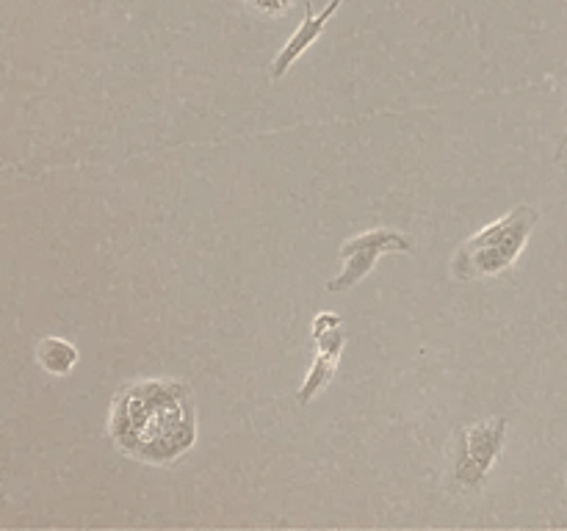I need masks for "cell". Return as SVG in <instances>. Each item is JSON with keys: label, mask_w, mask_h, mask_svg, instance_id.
Segmentation results:
<instances>
[{"label": "cell", "mask_w": 567, "mask_h": 531, "mask_svg": "<svg viewBox=\"0 0 567 531\" xmlns=\"http://www.w3.org/2000/svg\"><path fill=\"white\" fill-rule=\"evenodd\" d=\"M111 446L139 465L172 468L197 446V407L180 379L147 377L128 382L108 407Z\"/></svg>", "instance_id": "6da1fadb"}, {"label": "cell", "mask_w": 567, "mask_h": 531, "mask_svg": "<svg viewBox=\"0 0 567 531\" xmlns=\"http://www.w3.org/2000/svg\"><path fill=\"white\" fill-rule=\"evenodd\" d=\"M537 222H540V211L534 205H518L507 216L496 219L493 225L482 227L479 233L465 238L451 255V277L457 283H468V280L507 272L526 249Z\"/></svg>", "instance_id": "7a4b0ae2"}, {"label": "cell", "mask_w": 567, "mask_h": 531, "mask_svg": "<svg viewBox=\"0 0 567 531\" xmlns=\"http://www.w3.org/2000/svg\"><path fill=\"white\" fill-rule=\"evenodd\" d=\"M509 421L504 415L476 421L457 432L451 443V471L449 482L460 493H479L485 487L487 473L504 451Z\"/></svg>", "instance_id": "3957f363"}, {"label": "cell", "mask_w": 567, "mask_h": 531, "mask_svg": "<svg viewBox=\"0 0 567 531\" xmlns=\"http://www.w3.org/2000/svg\"><path fill=\"white\" fill-rule=\"evenodd\" d=\"M385 252L413 255L415 247L410 236H404L399 230H390V227H377V230H366V233H357V236L346 238L343 247L338 249L341 274L332 277L330 283H327V291H330V294H338V291H349V288H355L357 283H363Z\"/></svg>", "instance_id": "277c9868"}, {"label": "cell", "mask_w": 567, "mask_h": 531, "mask_svg": "<svg viewBox=\"0 0 567 531\" xmlns=\"http://www.w3.org/2000/svg\"><path fill=\"white\" fill-rule=\"evenodd\" d=\"M343 0H330L321 12H310V6L305 9V20L299 23L294 34L288 36V42H285L280 53L274 56L272 61V78L274 81H280L285 72L294 67L296 61L302 59L305 53H308L316 42H319V36L327 31V23H330L335 14L341 12Z\"/></svg>", "instance_id": "5b68a950"}, {"label": "cell", "mask_w": 567, "mask_h": 531, "mask_svg": "<svg viewBox=\"0 0 567 531\" xmlns=\"http://www.w3.org/2000/svg\"><path fill=\"white\" fill-rule=\"evenodd\" d=\"M343 346H346V335H343L341 327H335V330L324 332L321 338H316V360H313L305 382L296 390L299 407H308L321 390L330 385L335 371H338V363H341Z\"/></svg>", "instance_id": "8992f818"}, {"label": "cell", "mask_w": 567, "mask_h": 531, "mask_svg": "<svg viewBox=\"0 0 567 531\" xmlns=\"http://www.w3.org/2000/svg\"><path fill=\"white\" fill-rule=\"evenodd\" d=\"M36 366L42 368L50 377H70L72 368L78 366L81 360V352L78 346L67 338H59V335H48L42 341L36 343Z\"/></svg>", "instance_id": "52a82bcc"}, {"label": "cell", "mask_w": 567, "mask_h": 531, "mask_svg": "<svg viewBox=\"0 0 567 531\" xmlns=\"http://www.w3.org/2000/svg\"><path fill=\"white\" fill-rule=\"evenodd\" d=\"M244 6L260 17H283L294 6V0H244Z\"/></svg>", "instance_id": "ba28073f"}, {"label": "cell", "mask_w": 567, "mask_h": 531, "mask_svg": "<svg viewBox=\"0 0 567 531\" xmlns=\"http://www.w3.org/2000/svg\"><path fill=\"white\" fill-rule=\"evenodd\" d=\"M335 327H341V316H335V313H319L313 324H310V335H313V341L321 338L324 332L335 330Z\"/></svg>", "instance_id": "9c48e42d"}, {"label": "cell", "mask_w": 567, "mask_h": 531, "mask_svg": "<svg viewBox=\"0 0 567 531\" xmlns=\"http://www.w3.org/2000/svg\"><path fill=\"white\" fill-rule=\"evenodd\" d=\"M565 147H567V130H565V136H562V142H559V147H556L554 158H562V153H565Z\"/></svg>", "instance_id": "30bf717a"}]
</instances>
